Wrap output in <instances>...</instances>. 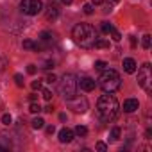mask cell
<instances>
[{
  "instance_id": "cell-20",
  "label": "cell",
  "mask_w": 152,
  "mask_h": 152,
  "mask_svg": "<svg viewBox=\"0 0 152 152\" xmlns=\"http://www.w3.org/2000/svg\"><path fill=\"white\" fill-rule=\"evenodd\" d=\"M29 111H31V113H39V111H41V107H39V104L32 102V104H31V107H29Z\"/></svg>"
},
{
  "instance_id": "cell-25",
  "label": "cell",
  "mask_w": 152,
  "mask_h": 152,
  "mask_svg": "<svg viewBox=\"0 0 152 152\" xmlns=\"http://www.w3.org/2000/svg\"><path fill=\"white\" fill-rule=\"evenodd\" d=\"M11 122H13L11 115H2V124H4V125H9Z\"/></svg>"
},
{
  "instance_id": "cell-13",
  "label": "cell",
  "mask_w": 152,
  "mask_h": 152,
  "mask_svg": "<svg viewBox=\"0 0 152 152\" xmlns=\"http://www.w3.org/2000/svg\"><path fill=\"white\" fill-rule=\"evenodd\" d=\"M39 39H41V41H45V43H50V41L54 39V34H52V32H48V31H43V32L39 34Z\"/></svg>"
},
{
  "instance_id": "cell-24",
  "label": "cell",
  "mask_w": 152,
  "mask_h": 152,
  "mask_svg": "<svg viewBox=\"0 0 152 152\" xmlns=\"http://www.w3.org/2000/svg\"><path fill=\"white\" fill-rule=\"evenodd\" d=\"M106 66H107L106 61H95V68H97V70H104Z\"/></svg>"
},
{
  "instance_id": "cell-14",
  "label": "cell",
  "mask_w": 152,
  "mask_h": 152,
  "mask_svg": "<svg viewBox=\"0 0 152 152\" xmlns=\"http://www.w3.org/2000/svg\"><path fill=\"white\" fill-rule=\"evenodd\" d=\"M120 132H122L120 127H113V129H111V134H109V140H111V141H116V140L120 138Z\"/></svg>"
},
{
  "instance_id": "cell-34",
  "label": "cell",
  "mask_w": 152,
  "mask_h": 152,
  "mask_svg": "<svg viewBox=\"0 0 152 152\" xmlns=\"http://www.w3.org/2000/svg\"><path fill=\"white\" fill-rule=\"evenodd\" d=\"M54 131H56L54 125H48V127H47V132H48V134H54Z\"/></svg>"
},
{
  "instance_id": "cell-7",
  "label": "cell",
  "mask_w": 152,
  "mask_h": 152,
  "mask_svg": "<svg viewBox=\"0 0 152 152\" xmlns=\"http://www.w3.org/2000/svg\"><path fill=\"white\" fill-rule=\"evenodd\" d=\"M66 104H68V107L73 111V113H86L88 111V100H86V97H72V99H68L66 100Z\"/></svg>"
},
{
  "instance_id": "cell-36",
  "label": "cell",
  "mask_w": 152,
  "mask_h": 152,
  "mask_svg": "<svg viewBox=\"0 0 152 152\" xmlns=\"http://www.w3.org/2000/svg\"><path fill=\"white\" fill-rule=\"evenodd\" d=\"M36 99H38V95H36V93H32V95H29V100H31V102H34Z\"/></svg>"
},
{
  "instance_id": "cell-16",
  "label": "cell",
  "mask_w": 152,
  "mask_h": 152,
  "mask_svg": "<svg viewBox=\"0 0 152 152\" xmlns=\"http://www.w3.org/2000/svg\"><path fill=\"white\" fill-rule=\"evenodd\" d=\"M75 134H77V136H86L88 134V129L84 127V125H77V127H75V131H73Z\"/></svg>"
},
{
  "instance_id": "cell-40",
  "label": "cell",
  "mask_w": 152,
  "mask_h": 152,
  "mask_svg": "<svg viewBox=\"0 0 152 152\" xmlns=\"http://www.w3.org/2000/svg\"><path fill=\"white\" fill-rule=\"evenodd\" d=\"M145 136H147V138H150V136H152V131H150V129H147V132H145Z\"/></svg>"
},
{
  "instance_id": "cell-8",
  "label": "cell",
  "mask_w": 152,
  "mask_h": 152,
  "mask_svg": "<svg viewBox=\"0 0 152 152\" xmlns=\"http://www.w3.org/2000/svg\"><path fill=\"white\" fill-rule=\"evenodd\" d=\"M95 81L91 79V77H81V79H77V88H81L83 91H93L95 90Z\"/></svg>"
},
{
  "instance_id": "cell-1",
  "label": "cell",
  "mask_w": 152,
  "mask_h": 152,
  "mask_svg": "<svg viewBox=\"0 0 152 152\" xmlns=\"http://www.w3.org/2000/svg\"><path fill=\"white\" fill-rule=\"evenodd\" d=\"M72 38H73L75 43H77L79 47H83V48H93L99 36H97V31H95L93 25H90V23H79V25L73 27Z\"/></svg>"
},
{
  "instance_id": "cell-9",
  "label": "cell",
  "mask_w": 152,
  "mask_h": 152,
  "mask_svg": "<svg viewBox=\"0 0 152 152\" xmlns=\"http://www.w3.org/2000/svg\"><path fill=\"white\" fill-rule=\"evenodd\" d=\"M73 136H75V132H73L72 129L63 127V129L59 131V141H61V143H70V141L73 140Z\"/></svg>"
},
{
  "instance_id": "cell-26",
  "label": "cell",
  "mask_w": 152,
  "mask_h": 152,
  "mask_svg": "<svg viewBox=\"0 0 152 152\" xmlns=\"http://www.w3.org/2000/svg\"><path fill=\"white\" fill-rule=\"evenodd\" d=\"M97 150H100V152H106V150H107V145H106L104 141H97Z\"/></svg>"
},
{
  "instance_id": "cell-28",
  "label": "cell",
  "mask_w": 152,
  "mask_h": 152,
  "mask_svg": "<svg viewBox=\"0 0 152 152\" xmlns=\"http://www.w3.org/2000/svg\"><path fill=\"white\" fill-rule=\"evenodd\" d=\"M41 68H43V70H50V68H54V61H45Z\"/></svg>"
},
{
  "instance_id": "cell-31",
  "label": "cell",
  "mask_w": 152,
  "mask_h": 152,
  "mask_svg": "<svg viewBox=\"0 0 152 152\" xmlns=\"http://www.w3.org/2000/svg\"><path fill=\"white\" fill-rule=\"evenodd\" d=\"M27 73L34 75V73H36V64H29V66H27Z\"/></svg>"
},
{
  "instance_id": "cell-38",
  "label": "cell",
  "mask_w": 152,
  "mask_h": 152,
  "mask_svg": "<svg viewBox=\"0 0 152 152\" xmlns=\"http://www.w3.org/2000/svg\"><path fill=\"white\" fill-rule=\"evenodd\" d=\"M131 45L136 47V38H134V36H131Z\"/></svg>"
},
{
  "instance_id": "cell-12",
  "label": "cell",
  "mask_w": 152,
  "mask_h": 152,
  "mask_svg": "<svg viewBox=\"0 0 152 152\" xmlns=\"http://www.w3.org/2000/svg\"><path fill=\"white\" fill-rule=\"evenodd\" d=\"M57 16H59V9H57L56 6H52V4H50V7H48V11H47V20L54 22Z\"/></svg>"
},
{
  "instance_id": "cell-6",
  "label": "cell",
  "mask_w": 152,
  "mask_h": 152,
  "mask_svg": "<svg viewBox=\"0 0 152 152\" xmlns=\"http://www.w3.org/2000/svg\"><path fill=\"white\" fill-rule=\"evenodd\" d=\"M20 9L27 16H36V15L41 13L43 2H41V0H22V2H20Z\"/></svg>"
},
{
  "instance_id": "cell-23",
  "label": "cell",
  "mask_w": 152,
  "mask_h": 152,
  "mask_svg": "<svg viewBox=\"0 0 152 152\" xmlns=\"http://www.w3.org/2000/svg\"><path fill=\"white\" fill-rule=\"evenodd\" d=\"M23 48L32 50V48H34V41H31V39H23Z\"/></svg>"
},
{
  "instance_id": "cell-22",
  "label": "cell",
  "mask_w": 152,
  "mask_h": 152,
  "mask_svg": "<svg viewBox=\"0 0 152 152\" xmlns=\"http://www.w3.org/2000/svg\"><path fill=\"white\" fill-rule=\"evenodd\" d=\"M111 36H113V39H115V41H120V39H122L120 32H118V31H116L115 27H113V31H111Z\"/></svg>"
},
{
  "instance_id": "cell-30",
  "label": "cell",
  "mask_w": 152,
  "mask_h": 152,
  "mask_svg": "<svg viewBox=\"0 0 152 152\" xmlns=\"http://www.w3.org/2000/svg\"><path fill=\"white\" fill-rule=\"evenodd\" d=\"M45 81L52 84V83H56V81H57V77H56V75H54V73H50V75H47V79H45Z\"/></svg>"
},
{
  "instance_id": "cell-11",
  "label": "cell",
  "mask_w": 152,
  "mask_h": 152,
  "mask_svg": "<svg viewBox=\"0 0 152 152\" xmlns=\"http://www.w3.org/2000/svg\"><path fill=\"white\" fill-rule=\"evenodd\" d=\"M124 70H125L127 73H134V72H136V61H134L132 57H125V59H124Z\"/></svg>"
},
{
  "instance_id": "cell-37",
  "label": "cell",
  "mask_w": 152,
  "mask_h": 152,
  "mask_svg": "<svg viewBox=\"0 0 152 152\" xmlns=\"http://www.w3.org/2000/svg\"><path fill=\"white\" fill-rule=\"evenodd\" d=\"M61 2H63V4H64V6H70V4H72V2H73V0H61Z\"/></svg>"
},
{
  "instance_id": "cell-2",
  "label": "cell",
  "mask_w": 152,
  "mask_h": 152,
  "mask_svg": "<svg viewBox=\"0 0 152 152\" xmlns=\"http://www.w3.org/2000/svg\"><path fill=\"white\" fill-rule=\"evenodd\" d=\"M118 100L109 93V95H102L97 102V115L102 122H113L116 116H118Z\"/></svg>"
},
{
  "instance_id": "cell-3",
  "label": "cell",
  "mask_w": 152,
  "mask_h": 152,
  "mask_svg": "<svg viewBox=\"0 0 152 152\" xmlns=\"http://www.w3.org/2000/svg\"><path fill=\"white\" fill-rule=\"evenodd\" d=\"M99 84H100V88L106 91V93H113V91H116L120 86H122V79H120V73L116 72V70H102V73H100V77H99Z\"/></svg>"
},
{
  "instance_id": "cell-29",
  "label": "cell",
  "mask_w": 152,
  "mask_h": 152,
  "mask_svg": "<svg viewBox=\"0 0 152 152\" xmlns=\"http://www.w3.org/2000/svg\"><path fill=\"white\" fill-rule=\"evenodd\" d=\"M43 99L45 100H50L52 99V91L50 90H43Z\"/></svg>"
},
{
  "instance_id": "cell-10",
  "label": "cell",
  "mask_w": 152,
  "mask_h": 152,
  "mask_svg": "<svg viewBox=\"0 0 152 152\" xmlns=\"http://www.w3.org/2000/svg\"><path fill=\"white\" fill-rule=\"evenodd\" d=\"M138 107H140V102H138L136 99H127V100L124 102V111H125V113H134Z\"/></svg>"
},
{
  "instance_id": "cell-5",
  "label": "cell",
  "mask_w": 152,
  "mask_h": 152,
  "mask_svg": "<svg viewBox=\"0 0 152 152\" xmlns=\"http://www.w3.org/2000/svg\"><path fill=\"white\" fill-rule=\"evenodd\" d=\"M138 84L147 93H150V90H152V72H150V64L148 63H145L140 68V72H138Z\"/></svg>"
},
{
  "instance_id": "cell-27",
  "label": "cell",
  "mask_w": 152,
  "mask_h": 152,
  "mask_svg": "<svg viewBox=\"0 0 152 152\" xmlns=\"http://www.w3.org/2000/svg\"><path fill=\"white\" fill-rule=\"evenodd\" d=\"M15 81H16V86H20V88L23 86V77H22L20 73H16V75H15Z\"/></svg>"
},
{
  "instance_id": "cell-17",
  "label": "cell",
  "mask_w": 152,
  "mask_h": 152,
  "mask_svg": "<svg viewBox=\"0 0 152 152\" xmlns=\"http://www.w3.org/2000/svg\"><path fill=\"white\" fill-rule=\"evenodd\" d=\"M43 125H45L43 118H34L32 120V129H43Z\"/></svg>"
},
{
  "instance_id": "cell-4",
  "label": "cell",
  "mask_w": 152,
  "mask_h": 152,
  "mask_svg": "<svg viewBox=\"0 0 152 152\" xmlns=\"http://www.w3.org/2000/svg\"><path fill=\"white\" fill-rule=\"evenodd\" d=\"M59 90H61V95L64 97V100L75 97L77 95V77H75L73 73H64Z\"/></svg>"
},
{
  "instance_id": "cell-33",
  "label": "cell",
  "mask_w": 152,
  "mask_h": 152,
  "mask_svg": "<svg viewBox=\"0 0 152 152\" xmlns=\"http://www.w3.org/2000/svg\"><path fill=\"white\" fill-rule=\"evenodd\" d=\"M32 90H41V83L39 81H34L32 83Z\"/></svg>"
},
{
  "instance_id": "cell-41",
  "label": "cell",
  "mask_w": 152,
  "mask_h": 152,
  "mask_svg": "<svg viewBox=\"0 0 152 152\" xmlns=\"http://www.w3.org/2000/svg\"><path fill=\"white\" fill-rule=\"evenodd\" d=\"M6 66H4V59H0V70H4Z\"/></svg>"
},
{
  "instance_id": "cell-39",
  "label": "cell",
  "mask_w": 152,
  "mask_h": 152,
  "mask_svg": "<svg viewBox=\"0 0 152 152\" xmlns=\"http://www.w3.org/2000/svg\"><path fill=\"white\" fill-rule=\"evenodd\" d=\"M43 111H47V113H52V106H47V107H45Z\"/></svg>"
},
{
  "instance_id": "cell-15",
  "label": "cell",
  "mask_w": 152,
  "mask_h": 152,
  "mask_svg": "<svg viewBox=\"0 0 152 152\" xmlns=\"http://www.w3.org/2000/svg\"><path fill=\"white\" fill-rule=\"evenodd\" d=\"M107 47H109V41L97 38V41H95V48H107Z\"/></svg>"
},
{
  "instance_id": "cell-35",
  "label": "cell",
  "mask_w": 152,
  "mask_h": 152,
  "mask_svg": "<svg viewBox=\"0 0 152 152\" xmlns=\"http://www.w3.org/2000/svg\"><path fill=\"white\" fill-rule=\"evenodd\" d=\"M102 4H104V0H93L91 6H102Z\"/></svg>"
},
{
  "instance_id": "cell-32",
  "label": "cell",
  "mask_w": 152,
  "mask_h": 152,
  "mask_svg": "<svg viewBox=\"0 0 152 152\" xmlns=\"http://www.w3.org/2000/svg\"><path fill=\"white\" fill-rule=\"evenodd\" d=\"M102 6H104V9H102V11H104L106 15H107V13H111V9H113V7H111V4H102Z\"/></svg>"
},
{
  "instance_id": "cell-42",
  "label": "cell",
  "mask_w": 152,
  "mask_h": 152,
  "mask_svg": "<svg viewBox=\"0 0 152 152\" xmlns=\"http://www.w3.org/2000/svg\"><path fill=\"white\" fill-rule=\"evenodd\" d=\"M115 2H118V0H115Z\"/></svg>"
},
{
  "instance_id": "cell-21",
  "label": "cell",
  "mask_w": 152,
  "mask_h": 152,
  "mask_svg": "<svg viewBox=\"0 0 152 152\" xmlns=\"http://www.w3.org/2000/svg\"><path fill=\"white\" fill-rule=\"evenodd\" d=\"M83 11H84L86 15H93V6H91V4H84Z\"/></svg>"
},
{
  "instance_id": "cell-18",
  "label": "cell",
  "mask_w": 152,
  "mask_h": 152,
  "mask_svg": "<svg viewBox=\"0 0 152 152\" xmlns=\"http://www.w3.org/2000/svg\"><path fill=\"white\" fill-rule=\"evenodd\" d=\"M100 31H102L104 34H109V32L113 31V25H111V23H107V22H102V27H100Z\"/></svg>"
},
{
  "instance_id": "cell-19",
  "label": "cell",
  "mask_w": 152,
  "mask_h": 152,
  "mask_svg": "<svg viewBox=\"0 0 152 152\" xmlns=\"http://www.w3.org/2000/svg\"><path fill=\"white\" fill-rule=\"evenodd\" d=\"M141 45H143V48H145V50H148V48H150V36H148V34H145V36L141 38Z\"/></svg>"
}]
</instances>
